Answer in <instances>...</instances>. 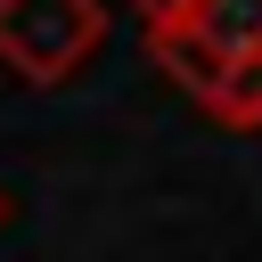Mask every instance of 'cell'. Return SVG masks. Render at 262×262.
Wrapping results in <instances>:
<instances>
[{"mask_svg": "<svg viewBox=\"0 0 262 262\" xmlns=\"http://www.w3.org/2000/svg\"><path fill=\"white\" fill-rule=\"evenodd\" d=\"M106 49V0H0V66L25 82H74Z\"/></svg>", "mask_w": 262, "mask_h": 262, "instance_id": "1", "label": "cell"}, {"mask_svg": "<svg viewBox=\"0 0 262 262\" xmlns=\"http://www.w3.org/2000/svg\"><path fill=\"white\" fill-rule=\"evenodd\" d=\"M188 33L213 49V57H262V0H196Z\"/></svg>", "mask_w": 262, "mask_h": 262, "instance_id": "2", "label": "cell"}, {"mask_svg": "<svg viewBox=\"0 0 262 262\" xmlns=\"http://www.w3.org/2000/svg\"><path fill=\"white\" fill-rule=\"evenodd\" d=\"M0 221H8V196H0Z\"/></svg>", "mask_w": 262, "mask_h": 262, "instance_id": "4", "label": "cell"}, {"mask_svg": "<svg viewBox=\"0 0 262 262\" xmlns=\"http://www.w3.org/2000/svg\"><path fill=\"white\" fill-rule=\"evenodd\" d=\"M131 16H139L147 33H164V25H188V16H196V0H131Z\"/></svg>", "mask_w": 262, "mask_h": 262, "instance_id": "3", "label": "cell"}]
</instances>
